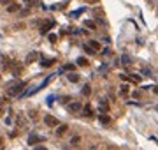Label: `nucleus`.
Instances as JSON below:
<instances>
[{
    "mask_svg": "<svg viewBox=\"0 0 158 150\" xmlns=\"http://www.w3.org/2000/svg\"><path fill=\"white\" fill-rule=\"evenodd\" d=\"M53 25H55V21H46V23H42V25H40V34H42V36H46Z\"/></svg>",
    "mask_w": 158,
    "mask_h": 150,
    "instance_id": "nucleus-4",
    "label": "nucleus"
},
{
    "mask_svg": "<svg viewBox=\"0 0 158 150\" xmlns=\"http://www.w3.org/2000/svg\"><path fill=\"white\" fill-rule=\"evenodd\" d=\"M7 11H9V13H20L21 7H20V4H9V5H7Z\"/></svg>",
    "mask_w": 158,
    "mask_h": 150,
    "instance_id": "nucleus-11",
    "label": "nucleus"
},
{
    "mask_svg": "<svg viewBox=\"0 0 158 150\" xmlns=\"http://www.w3.org/2000/svg\"><path fill=\"white\" fill-rule=\"evenodd\" d=\"M25 81H16V83H11L9 87H7V90H5V94L9 95V97H16V95H20L23 92V88H25Z\"/></svg>",
    "mask_w": 158,
    "mask_h": 150,
    "instance_id": "nucleus-1",
    "label": "nucleus"
},
{
    "mask_svg": "<svg viewBox=\"0 0 158 150\" xmlns=\"http://www.w3.org/2000/svg\"><path fill=\"white\" fill-rule=\"evenodd\" d=\"M155 94H158V85L155 87Z\"/></svg>",
    "mask_w": 158,
    "mask_h": 150,
    "instance_id": "nucleus-29",
    "label": "nucleus"
},
{
    "mask_svg": "<svg viewBox=\"0 0 158 150\" xmlns=\"http://www.w3.org/2000/svg\"><path fill=\"white\" fill-rule=\"evenodd\" d=\"M67 129H69V127H67V125L63 124V125H60L58 129H56V134H58V136H63V134L67 132Z\"/></svg>",
    "mask_w": 158,
    "mask_h": 150,
    "instance_id": "nucleus-14",
    "label": "nucleus"
},
{
    "mask_svg": "<svg viewBox=\"0 0 158 150\" xmlns=\"http://www.w3.org/2000/svg\"><path fill=\"white\" fill-rule=\"evenodd\" d=\"M0 145H2V138H0Z\"/></svg>",
    "mask_w": 158,
    "mask_h": 150,
    "instance_id": "nucleus-30",
    "label": "nucleus"
},
{
    "mask_svg": "<svg viewBox=\"0 0 158 150\" xmlns=\"http://www.w3.org/2000/svg\"><path fill=\"white\" fill-rule=\"evenodd\" d=\"M28 13H30V9H23V11H20L21 16H28Z\"/></svg>",
    "mask_w": 158,
    "mask_h": 150,
    "instance_id": "nucleus-24",
    "label": "nucleus"
},
{
    "mask_svg": "<svg viewBox=\"0 0 158 150\" xmlns=\"http://www.w3.org/2000/svg\"><path fill=\"white\" fill-rule=\"evenodd\" d=\"M90 46H91L95 51H99L100 50V42H97V41H90Z\"/></svg>",
    "mask_w": 158,
    "mask_h": 150,
    "instance_id": "nucleus-16",
    "label": "nucleus"
},
{
    "mask_svg": "<svg viewBox=\"0 0 158 150\" xmlns=\"http://www.w3.org/2000/svg\"><path fill=\"white\" fill-rule=\"evenodd\" d=\"M81 110H83V115H84V117H93V108H91L90 104H86V106L81 108Z\"/></svg>",
    "mask_w": 158,
    "mask_h": 150,
    "instance_id": "nucleus-9",
    "label": "nucleus"
},
{
    "mask_svg": "<svg viewBox=\"0 0 158 150\" xmlns=\"http://www.w3.org/2000/svg\"><path fill=\"white\" fill-rule=\"evenodd\" d=\"M74 69H76L74 64H65V65H63V71H74Z\"/></svg>",
    "mask_w": 158,
    "mask_h": 150,
    "instance_id": "nucleus-21",
    "label": "nucleus"
},
{
    "mask_svg": "<svg viewBox=\"0 0 158 150\" xmlns=\"http://www.w3.org/2000/svg\"><path fill=\"white\" fill-rule=\"evenodd\" d=\"M11 2H12V0H2V4H4V5H9Z\"/></svg>",
    "mask_w": 158,
    "mask_h": 150,
    "instance_id": "nucleus-27",
    "label": "nucleus"
},
{
    "mask_svg": "<svg viewBox=\"0 0 158 150\" xmlns=\"http://www.w3.org/2000/svg\"><path fill=\"white\" fill-rule=\"evenodd\" d=\"M128 92H130V88H128V85H121V88H119V94L121 95H128Z\"/></svg>",
    "mask_w": 158,
    "mask_h": 150,
    "instance_id": "nucleus-13",
    "label": "nucleus"
},
{
    "mask_svg": "<svg viewBox=\"0 0 158 150\" xmlns=\"http://www.w3.org/2000/svg\"><path fill=\"white\" fill-rule=\"evenodd\" d=\"M56 36H55V34H49V41H51V42H56Z\"/></svg>",
    "mask_w": 158,
    "mask_h": 150,
    "instance_id": "nucleus-25",
    "label": "nucleus"
},
{
    "mask_svg": "<svg viewBox=\"0 0 158 150\" xmlns=\"http://www.w3.org/2000/svg\"><path fill=\"white\" fill-rule=\"evenodd\" d=\"M84 27H88V28H91V30H95V28H97V25H95V21H91V19H88V21H84Z\"/></svg>",
    "mask_w": 158,
    "mask_h": 150,
    "instance_id": "nucleus-15",
    "label": "nucleus"
},
{
    "mask_svg": "<svg viewBox=\"0 0 158 150\" xmlns=\"http://www.w3.org/2000/svg\"><path fill=\"white\" fill-rule=\"evenodd\" d=\"M86 64H88V60H86V58H79V60H78V65H81V67H84Z\"/></svg>",
    "mask_w": 158,
    "mask_h": 150,
    "instance_id": "nucleus-22",
    "label": "nucleus"
},
{
    "mask_svg": "<svg viewBox=\"0 0 158 150\" xmlns=\"http://www.w3.org/2000/svg\"><path fill=\"white\" fill-rule=\"evenodd\" d=\"M44 124H46L48 127H58V120H56L53 115H46V117H44Z\"/></svg>",
    "mask_w": 158,
    "mask_h": 150,
    "instance_id": "nucleus-2",
    "label": "nucleus"
},
{
    "mask_svg": "<svg viewBox=\"0 0 158 150\" xmlns=\"http://www.w3.org/2000/svg\"><path fill=\"white\" fill-rule=\"evenodd\" d=\"M44 141V136H39V134H30L28 136V145H35V143H40Z\"/></svg>",
    "mask_w": 158,
    "mask_h": 150,
    "instance_id": "nucleus-3",
    "label": "nucleus"
},
{
    "mask_svg": "<svg viewBox=\"0 0 158 150\" xmlns=\"http://www.w3.org/2000/svg\"><path fill=\"white\" fill-rule=\"evenodd\" d=\"M81 92H83V95H90V94H91V88H90V85L83 87V90H81Z\"/></svg>",
    "mask_w": 158,
    "mask_h": 150,
    "instance_id": "nucleus-20",
    "label": "nucleus"
},
{
    "mask_svg": "<svg viewBox=\"0 0 158 150\" xmlns=\"http://www.w3.org/2000/svg\"><path fill=\"white\" fill-rule=\"evenodd\" d=\"M84 51H86V53H90V55H95V53H97V51H95L91 46H88V44H84Z\"/></svg>",
    "mask_w": 158,
    "mask_h": 150,
    "instance_id": "nucleus-17",
    "label": "nucleus"
},
{
    "mask_svg": "<svg viewBox=\"0 0 158 150\" xmlns=\"http://www.w3.org/2000/svg\"><path fill=\"white\" fill-rule=\"evenodd\" d=\"M81 102H78V101H74V102H70L69 104V111L70 113H78V111H81Z\"/></svg>",
    "mask_w": 158,
    "mask_h": 150,
    "instance_id": "nucleus-6",
    "label": "nucleus"
},
{
    "mask_svg": "<svg viewBox=\"0 0 158 150\" xmlns=\"http://www.w3.org/2000/svg\"><path fill=\"white\" fill-rule=\"evenodd\" d=\"M34 150H48V149H46V147H35Z\"/></svg>",
    "mask_w": 158,
    "mask_h": 150,
    "instance_id": "nucleus-28",
    "label": "nucleus"
},
{
    "mask_svg": "<svg viewBox=\"0 0 158 150\" xmlns=\"http://www.w3.org/2000/svg\"><path fill=\"white\" fill-rule=\"evenodd\" d=\"M69 81H74V83H76V81H79V74L70 73V74H69Z\"/></svg>",
    "mask_w": 158,
    "mask_h": 150,
    "instance_id": "nucleus-19",
    "label": "nucleus"
},
{
    "mask_svg": "<svg viewBox=\"0 0 158 150\" xmlns=\"http://www.w3.org/2000/svg\"><path fill=\"white\" fill-rule=\"evenodd\" d=\"M121 79H123V81H127V79H128V81H134V83H139V81H140V78H139L137 74H121Z\"/></svg>",
    "mask_w": 158,
    "mask_h": 150,
    "instance_id": "nucleus-7",
    "label": "nucleus"
},
{
    "mask_svg": "<svg viewBox=\"0 0 158 150\" xmlns=\"http://www.w3.org/2000/svg\"><path fill=\"white\" fill-rule=\"evenodd\" d=\"M21 64H18V62H11V71H12V74L14 76H20L21 74Z\"/></svg>",
    "mask_w": 158,
    "mask_h": 150,
    "instance_id": "nucleus-5",
    "label": "nucleus"
},
{
    "mask_svg": "<svg viewBox=\"0 0 158 150\" xmlns=\"http://www.w3.org/2000/svg\"><path fill=\"white\" fill-rule=\"evenodd\" d=\"M79 141H81V138H79V136H74V138L70 140V143H72V145H78Z\"/></svg>",
    "mask_w": 158,
    "mask_h": 150,
    "instance_id": "nucleus-23",
    "label": "nucleus"
},
{
    "mask_svg": "<svg viewBox=\"0 0 158 150\" xmlns=\"http://www.w3.org/2000/svg\"><path fill=\"white\" fill-rule=\"evenodd\" d=\"M55 64V58H49V60H42V65L44 67H49V65H53Z\"/></svg>",
    "mask_w": 158,
    "mask_h": 150,
    "instance_id": "nucleus-18",
    "label": "nucleus"
},
{
    "mask_svg": "<svg viewBox=\"0 0 158 150\" xmlns=\"http://www.w3.org/2000/svg\"><path fill=\"white\" fill-rule=\"evenodd\" d=\"M99 106H100V113H107L109 111V102H107V99H100Z\"/></svg>",
    "mask_w": 158,
    "mask_h": 150,
    "instance_id": "nucleus-8",
    "label": "nucleus"
},
{
    "mask_svg": "<svg viewBox=\"0 0 158 150\" xmlns=\"http://www.w3.org/2000/svg\"><path fill=\"white\" fill-rule=\"evenodd\" d=\"M25 2H26V5H28V7H32V5H35V0H25Z\"/></svg>",
    "mask_w": 158,
    "mask_h": 150,
    "instance_id": "nucleus-26",
    "label": "nucleus"
},
{
    "mask_svg": "<svg viewBox=\"0 0 158 150\" xmlns=\"http://www.w3.org/2000/svg\"><path fill=\"white\" fill-rule=\"evenodd\" d=\"M99 120L102 122V124H105V125H107V124H111V118L107 117V113H100V115H99Z\"/></svg>",
    "mask_w": 158,
    "mask_h": 150,
    "instance_id": "nucleus-12",
    "label": "nucleus"
},
{
    "mask_svg": "<svg viewBox=\"0 0 158 150\" xmlns=\"http://www.w3.org/2000/svg\"><path fill=\"white\" fill-rule=\"evenodd\" d=\"M37 56H39V53H37V51H32V53H28V55H26V64H32V62H35V60H37Z\"/></svg>",
    "mask_w": 158,
    "mask_h": 150,
    "instance_id": "nucleus-10",
    "label": "nucleus"
}]
</instances>
